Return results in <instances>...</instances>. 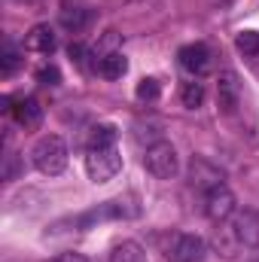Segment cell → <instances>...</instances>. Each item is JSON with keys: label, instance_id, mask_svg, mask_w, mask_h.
Returning a JSON list of instances; mask_svg holds the SVG:
<instances>
[{"label": "cell", "instance_id": "obj_1", "mask_svg": "<svg viewBox=\"0 0 259 262\" xmlns=\"http://www.w3.org/2000/svg\"><path fill=\"white\" fill-rule=\"evenodd\" d=\"M31 162L40 174L46 177H58L67 168V143L58 137V134H46L34 143L31 149Z\"/></svg>", "mask_w": 259, "mask_h": 262}, {"label": "cell", "instance_id": "obj_2", "mask_svg": "<svg viewBox=\"0 0 259 262\" xmlns=\"http://www.w3.org/2000/svg\"><path fill=\"white\" fill-rule=\"evenodd\" d=\"M143 165H146V171H149L153 177H159V180H171V177H177V171H180V159H177L174 143H168V140L153 143V146L146 149V156H143Z\"/></svg>", "mask_w": 259, "mask_h": 262}, {"label": "cell", "instance_id": "obj_3", "mask_svg": "<svg viewBox=\"0 0 259 262\" xmlns=\"http://www.w3.org/2000/svg\"><path fill=\"white\" fill-rule=\"evenodd\" d=\"M85 171L95 183H107L122 171V156L116 146H101V149H89L85 156Z\"/></svg>", "mask_w": 259, "mask_h": 262}, {"label": "cell", "instance_id": "obj_4", "mask_svg": "<svg viewBox=\"0 0 259 262\" xmlns=\"http://www.w3.org/2000/svg\"><path fill=\"white\" fill-rule=\"evenodd\" d=\"M207 253L204 238L189 235V232H174L165 241V259L168 262H201Z\"/></svg>", "mask_w": 259, "mask_h": 262}, {"label": "cell", "instance_id": "obj_5", "mask_svg": "<svg viewBox=\"0 0 259 262\" xmlns=\"http://www.w3.org/2000/svg\"><path fill=\"white\" fill-rule=\"evenodd\" d=\"M238 201H235V192L226 186V183H220V186H213V189H207V195H204V213L213 220V223H223V220H229V216H235V207Z\"/></svg>", "mask_w": 259, "mask_h": 262}, {"label": "cell", "instance_id": "obj_6", "mask_svg": "<svg viewBox=\"0 0 259 262\" xmlns=\"http://www.w3.org/2000/svg\"><path fill=\"white\" fill-rule=\"evenodd\" d=\"M229 229H232V235L238 238L241 247H259V210H253V207L235 210Z\"/></svg>", "mask_w": 259, "mask_h": 262}, {"label": "cell", "instance_id": "obj_7", "mask_svg": "<svg viewBox=\"0 0 259 262\" xmlns=\"http://www.w3.org/2000/svg\"><path fill=\"white\" fill-rule=\"evenodd\" d=\"M238 98H241V82L232 70H223L217 76V104L223 113H235L238 110Z\"/></svg>", "mask_w": 259, "mask_h": 262}, {"label": "cell", "instance_id": "obj_8", "mask_svg": "<svg viewBox=\"0 0 259 262\" xmlns=\"http://www.w3.org/2000/svg\"><path fill=\"white\" fill-rule=\"evenodd\" d=\"M189 180H192V186H198V189H213V186L223 183V171L217 165H210L207 159L195 156L192 165H189Z\"/></svg>", "mask_w": 259, "mask_h": 262}, {"label": "cell", "instance_id": "obj_9", "mask_svg": "<svg viewBox=\"0 0 259 262\" xmlns=\"http://www.w3.org/2000/svg\"><path fill=\"white\" fill-rule=\"evenodd\" d=\"M25 46H28L31 52L49 55V52H55V46H58V37H55V31H52L49 25H34V28L28 31V37H25Z\"/></svg>", "mask_w": 259, "mask_h": 262}, {"label": "cell", "instance_id": "obj_10", "mask_svg": "<svg viewBox=\"0 0 259 262\" xmlns=\"http://www.w3.org/2000/svg\"><path fill=\"white\" fill-rule=\"evenodd\" d=\"M9 113H12V119H15L18 125H25V128H37L40 119H43V107H40L34 98H18L15 107H9Z\"/></svg>", "mask_w": 259, "mask_h": 262}, {"label": "cell", "instance_id": "obj_11", "mask_svg": "<svg viewBox=\"0 0 259 262\" xmlns=\"http://www.w3.org/2000/svg\"><path fill=\"white\" fill-rule=\"evenodd\" d=\"M180 64L186 67L189 73H204L207 67H210V52H207V46L204 43H189V46H183L180 49Z\"/></svg>", "mask_w": 259, "mask_h": 262}, {"label": "cell", "instance_id": "obj_12", "mask_svg": "<svg viewBox=\"0 0 259 262\" xmlns=\"http://www.w3.org/2000/svg\"><path fill=\"white\" fill-rule=\"evenodd\" d=\"M125 70H128V58H125L122 52H110V55H104V58L98 61V73H101L104 79H122Z\"/></svg>", "mask_w": 259, "mask_h": 262}, {"label": "cell", "instance_id": "obj_13", "mask_svg": "<svg viewBox=\"0 0 259 262\" xmlns=\"http://www.w3.org/2000/svg\"><path fill=\"white\" fill-rule=\"evenodd\" d=\"M110 262H146V250L137 241H122V244L113 247Z\"/></svg>", "mask_w": 259, "mask_h": 262}, {"label": "cell", "instance_id": "obj_14", "mask_svg": "<svg viewBox=\"0 0 259 262\" xmlns=\"http://www.w3.org/2000/svg\"><path fill=\"white\" fill-rule=\"evenodd\" d=\"M213 247H217V253H223L226 259H235L238 256V238L232 235V229H217V235H213Z\"/></svg>", "mask_w": 259, "mask_h": 262}, {"label": "cell", "instance_id": "obj_15", "mask_svg": "<svg viewBox=\"0 0 259 262\" xmlns=\"http://www.w3.org/2000/svg\"><path fill=\"white\" fill-rule=\"evenodd\" d=\"M89 18H92V12L89 9H82V6H73V9H64L61 12V25H64L67 31H82L85 25H89Z\"/></svg>", "mask_w": 259, "mask_h": 262}, {"label": "cell", "instance_id": "obj_16", "mask_svg": "<svg viewBox=\"0 0 259 262\" xmlns=\"http://www.w3.org/2000/svg\"><path fill=\"white\" fill-rule=\"evenodd\" d=\"M101 146H116V128L113 125H95L89 134V149H101Z\"/></svg>", "mask_w": 259, "mask_h": 262}, {"label": "cell", "instance_id": "obj_17", "mask_svg": "<svg viewBox=\"0 0 259 262\" xmlns=\"http://www.w3.org/2000/svg\"><path fill=\"white\" fill-rule=\"evenodd\" d=\"M180 101H183V107L198 110V107L204 104V85H201V82H186V85L180 89Z\"/></svg>", "mask_w": 259, "mask_h": 262}, {"label": "cell", "instance_id": "obj_18", "mask_svg": "<svg viewBox=\"0 0 259 262\" xmlns=\"http://www.w3.org/2000/svg\"><path fill=\"white\" fill-rule=\"evenodd\" d=\"M235 46L241 55H259V31H241L235 37Z\"/></svg>", "mask_w": 259, "mask_h": 262}, {"label": "cell", "instance_id": "obj_19", "mask_svg": "<svg viewBox=\"0 0 259 262\" xmlns=\"http://www.w3.org/2000/svg\"><path fill=\"white\" fill-rule=\"evenodd\" d=\"M159 92H162V89H159V79L146 76V79H140V82H137V92H134V95H137L140 101H156V98H159Z\"/></svg>", "mask_w": 259, "mask_h": 262}, {"label": "cell", "instance_id": "obj_20", "mask_svg": "<svg viewBox=\"0 0 259 262\" xmlns=\"http://www.w3.org/2000/svg\"><path fill=\"white\" fill-rule=\"evenodd\" d=\"M37 79H40V82H43V85H58V82H61V73H58V67H43V70H40V73H37Z\"/></svg>", "mask_w": 259, "mask_h": 262}, {"label": "cell", "instance_id": "obj_21", "mask_svg": "<svg viewBox=\"0 0 259 262\" xmlns=\"http://www.w3.org/2000/svg\"><path fill=\"white\" fill-rule=\"evenodd\" d=\"M15 67H18V55L12 52V46H6V49H3V73L9 76Z\"/></svg>", "mask_w": 259, "mask_h": 262}, {"label": "cell", "instance_id": "obj_22", "mask_svg": "<svg viewBox=\"0 0 259 262\" xmlns=\"http://www.w3.org/2000/svg\"><path fill=\"white\" fill-rule=\"evenodd\" d=\"M55 262H89V259H85L82 253H73V250H67V253H61Z\"/></svg>", "mask_w": 259, "mask_h": 262}]
</instances>
